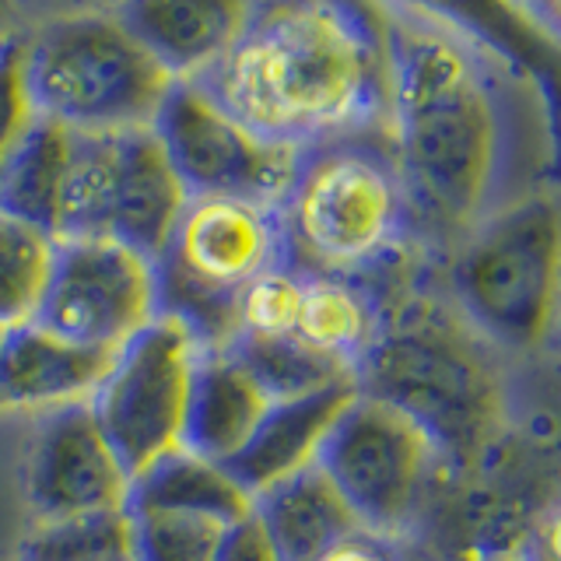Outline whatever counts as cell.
<instances>
[{"label":"cell","instance_id":"cell-1","mask_svg":"<svg viewBox=\"0 0 561 561\" xmlns=\"http://www.w3.org/2000/svg\"><path fill=\"white\" fill-rule=\"evenodd\" d=\"M393 18L390 134L414 239L453 253L505 204L561 190V105L534 75L449 25Z\"/></svg>","mask_w":561,"mask_h":561},{"label":"cell","instance_id":"cell-2","mask_svg":"<svg viewBox=\"0 0 561 561\" xmlns=\"http://www.w3.org/2000/svg\"><path fill=\"white\" fill-rule=\"evenodd\" d=\"M201 84L228 113L291 148L390 130V4L253 0L242 39Z\"/></svg>","mask_w":561,"mask_h":561},{"label":"cell","instance_id":"cell-3","mask_svg":"<svg viewBox=\"0 0 561 561\" xmlns=\"http://www.w3.org/2000/svg\"><path fill=\"white\" fill-rule=\"evenodd\" d=\"M358 390L408 414L453 470L478 467L508 421L502 365L453 306L408 298L382 312Z\"/></svg>","mask_w":561,"mask_h":561},{"label":"cell","instance_id":"cell-4","mask_svg":"<svg viewBox=\"0 0 561 561\" xmlns=\"http://www.w3.org/2000/svg\"><path fill=\"white\" fill-rule=\"evenodd\" d=\"M277 218L288 267L302 274L362 280L390 263L414 239L393 134L368 130L302 148Z\"/></svg>","mask_w":561,"mask_h":561},{"label":"cell","instance_id":"cell-5","mask_svg":"<svg viewBox=\"0 0 561 561\" xmlns=\"http://www.w3.org/2000/svg\"><path fill=\"white\" fill-rule=\"evenodd\" d=\"M449 298L491 347H548L561 298V190H537L473 228L449 253Z\"/></svg>","mask_w":561,"mask_h":561},{"label":"cell","instance_id":"cell-6","mask_svg":"<svg viewBox=\"0 0 561 561\" xmlns=\"http://www.w3.org/2000/svg\"><path fill=\"white\" fill-rule=\"evenodd\" d=\"M32 113L75 134L154 127L175 78L113 14H67L25 32Z\"/></svg>","mask_w":561,"mask_h":561},{"label":"cell","instance_id":"cell-7","mask_svg":"<svg viewBox=\"0 0 561 561\" xmlns=\"http://www.w3.org/2000/svg\"><path fill=\"white\" fill-rule=\"evenodd\" d=\"M154 263L162 316L180 320L204 351L232 347L242 333V295L256 277L288 263L277 207L190 197Z\"/></svg>","mask_w":561,"mask_h":561},{"label":"cell","instance_id":"cell-8","mask_svg":"<svg viewBox=\"0 0 561 561\" xmlns=\"http://www.w3.org/2000/svg\"><path fill=\"white\" fill-rule=\"evenodd\" d=\"M186 201L154 127L75 134L60 239H116L158 260Z\"/></svg>","mask_w":561,"mask_h":561},{"label":"cell","instance_id":"cell-9","mask_svg":"<svg viewBox=\"0 0 561 561\" xmlns=\"http://www.w3.org/2000/svg\"><path fill=\"white\" fill-rule=\"evenodd\" d=\"M320 467L341 488L365 530L408 537L443 456L408 414L358 390L330 432Z\"/></svg>","mask_w":561,"mask_h":561},{"label":"cell","instance_id":"cell-10","mask_svg":"<svg viewBox=\"0 0 561 561\" xmlns=\"http://www.w3.org/2000/svg\"><path fill=\"white\" fill-rule=\"evenodd\" d=\"M154 134L190 197L277 207L302 154V148L263 137L228 113L201 81H175L154 119Z\"/></svg>","mask_w":561,"mask_h":561},{"label":"cell","instance_id":"cell-11","mask_svg":"<svg viewBox=\"0 0 561 561\" xmlns=\"http://www.w3.org/2000/svg\"><path fill=\"white\" fill-rule=\"evenodd\" d=\"M201 351L197 337L172 316H158L116 351L110 376L92 397V411L130 478L183 446Z\"/></svg>","mask_w":561,"mask_h":561},{"label":"cell","instance_id":"cell-12","mask_svg":"<svg viewBox=\"0 0 561 561\" xmlns=\"http://www.w3.org/2000/svg\"><path fill=\"white\" fill-rule=\"evenodd\" d=\"M162 316L158 263L116 239H60L35 323L60 337L119 351Z\"/></svg>","mask_w":561,"mask_h":561},{"label":"cell","instance_id":"cell-13","mask_svg":"<svg viewBox=\"0 0 561 561\" xmlns=\"http://www.w3.org/2000/svg\"><path fill=\"white\" fill-rule=\"evenodd\" d=\"M130 470L102 432L92 403L35 417L25 453V502L32 519L119 513L130 502Z\"/></svg>","mask_w":561,"mask_h":561},{"label":"cell","instance_id":"cell-14","mask_svg":"<svg viewBox=\"0 0 561 561\" xmlns=\"http://www.w3.org/2000/svg\"><path fill=\"white\" fill-rule=\"evenodd\" d=\"M113 358L116 351L75 344L35 320L14 327L0 341V411L39 417L70 403H92Z\"/></svg>","mask_w":561,"mask_h":561},{"label":"cell","instance_id":"cell-15","mask_svg":"<svg viewBox=\"0 0 561 561\" xmlns=\"http://www.w3.org/2000/svg\"><path fill=\"white\" fill-rule=\"evenodd\" d=\"M253 0H119L116 18L175 81H204L242 39Z\"/></svg>","mask_w":561,"mask_h":561},{"label":"cell","instance_id":"cell-16","mask_svg":"<svg viewBox=\"0 0 561 561\" xmlns=\"http://www.w3.org/2000/svg\"><path fill=\"white\" fill-rule=\"evenodd\" d=\"M355 397H358V382H337L306 397L274 400L256 425L253 438L225 467L236 473V481L253 499L263 495L274 484L320 463L330 432L337 428L341 414L351 408Z\"/></svg>","mask_w":561,"mask_h":561},{"label":"cell","instance_id":"cell-17","mask_svg":"<svg viewBox=\"0 0 561 561\" xmlns=\"http://www.w3.org/2000/svg\"><path fill=\"white\" fill-rule=\"evenodd\" d=\"M267 390L232 351H201L193 376L183 449L215 463H232L271 408Z\"/></svg>","mask_w":561,"mask_h":561},{"label":"cell","instance_id":"cell-18","mask_svg":"<svg viewBox=\"0 0 561 561\" xmlns=\"http://www.w3.org/2000/svg\"><path fill=\"white\" fill-rule=\"evenodd\" d=\"M253 508L267 526L280 561H316L333 543L362 530L355 508L320 463L256 495Z\"/></svg>","mask_w":561,"mask_h":561},{"label":"cell","instance_id":"cell-19","mask_svg":"<svg viewBox=\"0 0 561 561\" xmlns=\"http://www.w3.org/2000/svg\"><path fill=\"white\" fill-rule=\"evenodd\" d=\"M75 130L35 116L0 165V210L60 239Z\"/></svg>","mask_w":561,"mask_h":561},{"label":"cell","instance_id":"cell-20","mask_svg":"<svg viewBox=\"0 0 561 561\" xmlns=\"http://www.w3.org/2000/svg\"><path fill=\"white\" fill-rule=\"evenodd\" d=\"M397 4L495 49L499 57L534 75L561 105V49L543 39L508 0H397Z\"/></svg>","mask_w":561,"mask_h":561},{"label":"cell","instance_id":"cell-21","mask_svg":"<svg viewBox=\"0 0 561 561\" xmlns=\"http://www.w3.org/2000/svg\"><path fill=\"white\" fill-rule=\"evenodd\" d=\"M127 508H169V513L207 516L228 526L253 513V495L225 463L180 446L137 473Z\"/></svg>","mask_w":561,"mask_h":561},{"label":"cell","instance_id":"cell-22","mask_svg":"<svg viewBox=\"0 0 561 561\" xmlns=\"http://www.w3.org/2000/svg\"><path fill=\"white\" fill-rule=\"evenodd\" d=\"M382 323V306L362 280L351 277H316L306 274V298L298 316V337L327 355L355 365L373 347Z\"/></svg>","mask_w":561,"mask_h":561},{"label":"cell","instance_id":"cell-23","mask_svg":"<svg viewBox=\"0 0 561 561\" xmlns=\"http://www.w3.org/2000/svg\"><path fill=\"white\" fill-rule=\"evenodd\" d=\"M228 351L250 368L271 400H291V397L327 390V386L337 382H358L355 365L312 347L298 333H280V337L239 333Z\"/></svg>","mask_w":561,"mask_h":561},{"label":"cell","instance_id":"cell-24","mask_svg":"<svg viewBox=\"0 0 561 561\" xmlns=\"http://www.w3.org/2000/svg\"><path fill=\"white\" fill-rule=\"evenodd\" d=\"M14 561H134L127 508L67 519H32L18 537Z\"/></svg>","mask_w":561,"mask_h":561},{"label":"cell","instance_id":"cell-25","mask_svg":"<svg viewBox=\"0 0 561 561\" xmlns=\"http://www.w3.org/2000/svg\"><path fill=\"white\" fill-rule=\"evenodd\" d=\"M57 239L0 210V330L25 327L39 316Z\"/></svg>","mask_w":561,"mask_h":561},{"label":"cell","instance_id":"cell-26","mask_svg":"<svg viewBox=\"0 0 561 561\" xmlns=\"http://www.w3.org/2000/svg\"><path fill=\"white\" fill-rule=\"evenodd\" d=\"M134 561H215L225 523L169 508H127Z\"/></svg>","mask_w":561,"mask_h":561},{"label":"cell","instance_id":"cell-27","mask_svg":"<svg viewBox=\"0 0 561 561\" xmlns=\"http://www.w3.org/2000/svg\"><path fill=\"white\" fill-rule=\"evenodd\" d=\"M306 298V274L280 263V267L256 277L250 291L242 295L239 323L242 333H260V337H280V333L298 330Z\"/></svg>","mask_w":561,"mask_h":561},{"label":"cell","instance_id":"cell-28","mask_svg":"<svg viewBox=\"0 0 561 561\" xmlns=\"http://www.w3.org/2000/svg\"><path fill=\"white\" fill-rule=\"evenodd\" d=\"M35 119L25 88V32L0 39V165Z\"/></svg>","mask_w":561,"mask_h":561},{"label":"cell","instance_id":"cell-29","mask_svg":"<svg viewBox=\"0 0 561 561\" xmlns=\"http://www.w3.org/2000/svg\"><path fill=\"white\" fill-rule=\"evenodd\" d=\"M215 561H280L267 526H263L256 516V508L225 526V537H221V548H218Z\"/></svg>","mask_w":561,"mask_h":561},{"label":"cell","instance_id":"cell-30","mask_svg":"<svg viewBox=\"0 0 561 561\" xmlns=\"http://www.w3.org/2000/svg\"><path fill=\"white\" fill-rule=\"evenodd\" d=\"M316 561H417V558L408 543H403V537L376 534V530H365L362 526L358 534L333 543V548L323 551Z\"/></svg>","mask_w":561,"mask_h":561},{"label":"cell","instance_id":"cell-31","mask_svg":"<svg viewBox=\"0 0 561 561\" xmlns=\"http://www.w3.org/2000/svg\"><path fill=\"white\" fill-rule=\"evenodd\" d=\"M537 561H561V505H554L543 523L537 526V537H534V551Z\"/></svg>","mask_w":561,"mask_h":561},{"label":"cell","instance_id":"cell-32","mask_svg":"<svg viewBox=\"0 0 561 561\" xmlns=\"http://www.w3.org/2000/svg\"><path fill=\"white\" fill-rule=\"evenodd\" d=\"M14 32H22V28H18L14 4H11V0H0V39H4V35H14Z\"/></svg>","mask_w":561,"mask_h":561},{"label":"cell","instance_id":"cell-33","mask_svg":"<svg viewBox=\"0 0 561 561\" xmlns=\"http://www.w3.org/2000/svg\"><path fill=\"white\" fill-rule=\"evenodd\" d=\"M508 4H513L523 18H526V22H530L534 25V18L540 14V8H543V0H508ZM537 28V25H534Z\"/></svg>","mask_w":561,"mask_h":561},{"label":"cell","instance_id":"cell-34","mask_svg":"<svg viewBox=\"0 0 561 561\" xmlns=\"http://www.w3.org/2000/svg\"><path fill=\"white\" fill-rule=\"evenodd\" d=\"M554 355H561V298H558V316H554V330H551V344Z\"/></svg>","mask_w":561,"mask_h":561},{"label":"cell","instance_id":"cell-35","mask_svg":"<svg viewBox=\"0 0 561 561\" xmlns=\"http://www.w3.org/2000/svg\"><path fill=\"white\" fill-rule=\"evenodd\" d=\"M519 561H537V558H534V554H526V558H519Z\"/></svg>","mask_w":561,"mask_h":561},{"label":"cell","instance_id":"cell-36","mask_svg":"<svg viewBox=\"0 0 561 561\" xmlns=\"http://www.w3.org/2000/svg\"><path fill=\"white\" fill-rule=\"evenodd\" d=\"M0 341H4V330H0Z\"/></svg>","mask_w":561,"mask_h":561}]
</instances>
